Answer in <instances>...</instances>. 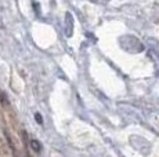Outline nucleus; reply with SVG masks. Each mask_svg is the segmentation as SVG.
Segmentation results:
<instances>
[{"label": "nucleus", "instance_id": "1", "mask_svg": "<svg viewBox=\"0 0 159 157\" xmlns=\"http://www.w3.org/2000/svg\"><path fill=\"white\" fill-rule=\"evenodd\" d=\"M64 23H65L64 32H65L66 37H71L72 33H73V18L71 15V13H66L65 14V21H64Z\"/></svg>", "mask_w": 159, "mask_h": 157}, {"label": "nucleus", "instance_id": "2", "mask_svg": "<svg viewBox=\"0 0 159 157\" xmlns=\"http://www.w3.org/2000/svg\"><path fill=\"white\" fill-rule=\"evenodd\" d=\"M30 147H32L36 153H39L42 150V143L39 141H36V139H30Z\"/></svg>", "mask_w": 159, "mask_h": 157}, {"label": "nucleus", "instance_id": "3", "mask_svg": "<svg viewBox=\"0 0 159 157\" xmlns=\"http://www.w3.org/2000/svg\"><path fill=\"white\" fill-rule=\"evenodd\" d=\"M0 102H2L3 106H8V105H10V101L6 98V95L3 94V92H0Z\"/></svg>", "mask_w": 159, "mask_h": 157}, {"label": "nucleus", "instance_id": "4", "mask_svg": "<svg viewBox=\"0 0 159 157\" xmlns=\"http://www.w3.org/2000/svg\"><path fill=\"white\" fill-rule=\"evenodd\" d=\"M35 120L38 124H43V117H42L40 113H35Z\"/></svg>", "mask_w": 159, "mask_h": 157}]
</instances>
